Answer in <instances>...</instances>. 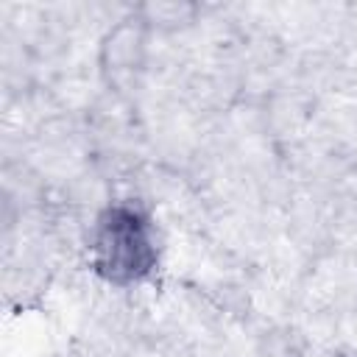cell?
I'll use <instances>...</instances> for the list:
<instances>
[{"instance_id": "6da1fadb", "label": "cell", "mask_w": 357, "mask_h": 357, "mask_svg": "<svg viewBox=\"0 0 357 357\" xmlns=\"http://www.w3.org/2000/svg\"><path fill=\"white\" fill-rule=\"evenodd\" d=\"M156 251L151 245L148 223L142 215L126 206H114L103 215L95 240V268L100 276L126 284L151 273Z\"/></svg>"}]
</instances>
